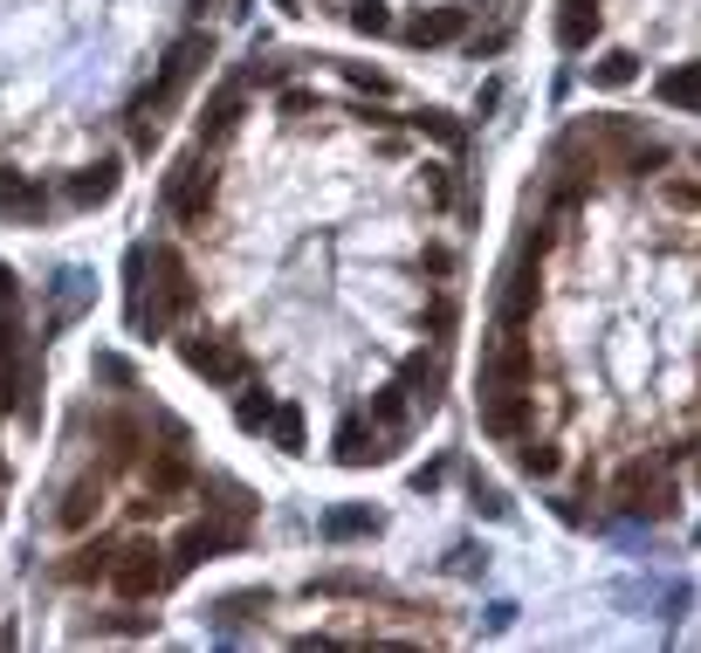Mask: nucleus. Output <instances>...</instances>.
Wrapping results in <instances>:
<instances>
[{"label": "nucleus", "instance_id": "nucleus-7", "mask_svg": "<svg viewBox=\"0 0 701 653\" xmlns=\"http://www.w3.org/2000/svg\"><path fill=\"white\" fill-rule=\"evenodd\" d=\"M42 385H48V337L29 317V290L0 261V516L14 495L21 440L42 427Z\"/></svg>", "mask_w": 701, "mask_h": 653}, {"label": "nucleus", "instance_id": "nucleus-4", "mask_svg": "<svg viewBox=\"0 0 701 653\" xmlns=\"http://www.w3.org/2000/svg\"><path fill=\"white\" fill-rule=\"evenodd\" d=\"M227 0H0V227L103 214L221 63Z\"/></svg>", "mask_w": 701, "mask_h": 653}, {"label": "nucleus", "instance_id": "nucleus-2", "mask_svg": "<svg viewBox=\"0 0 701 653\" xmlns=\"http://www.w3.org/2000/svg\"><path fill=\"white\" fill-rule=\"evenodd\" d=\"M482 448L570 537L701 522V131L591 103L516 187L467 364Z\"/></svg>", "mask_w": 701, "mask_h": 653}, {"label": "nucleus", "instance_id": "nucleus-1", "mask_svg": "<svg viewBox=\"0 0 701 653\" xmlns=\"http://www.w3.org/2000/svg\"><path fill=\"white\" fill-rule=\"evenodd\" d=\"M482 227V138L454 103L365 56L255 42L151 187L124 330L282 461L393 468L448 413Z\"/></svg>", "mask_w": 701, "mask_h": 653}, {"label": "nucleus", "instance_id": "nucleus-5", "mask_svg": "<svg viewBox=\"0 0 701 653\" xmlns=\"http://www.w3.org/2000/svg\"><path fill=\"white\" fill-rule=\"evenodd\" d=\"M557 83L701 117V0H551Z\"/></svg>", "mask_w": 701, "mask_h": 653}, {"label": "nucleus", "instance_id": "nucleus-3", "mask_svg": "<svg viewBox=\"0 0 701 653\" xmlns=\"http://www.w3.org/2000/svg\"><path fill=\"white\" fill-rule=\"evenodd\" d=\"M255 537L262 495L200 454L124 351H90V385L69 399L35 495V585L83 612L69 640H145L151 606Z\"/></svg>", "mask_w": 701, "mask_h": 653}, {"label": "nucleus", "instance_id": "nucleus-6", "mask_svg": "<svg viewBox=\"0 0 701 653\" xmlns=\"http://www.w3.org/2000/svg\"><path fill=\"white\" fill-rule=\"evenodd\" d=\"M282 14H317L420 63H502L523 42L530 0H282Z\"/></svg>", "mask_w": 701, "mask_h": 653}]
</instances>
